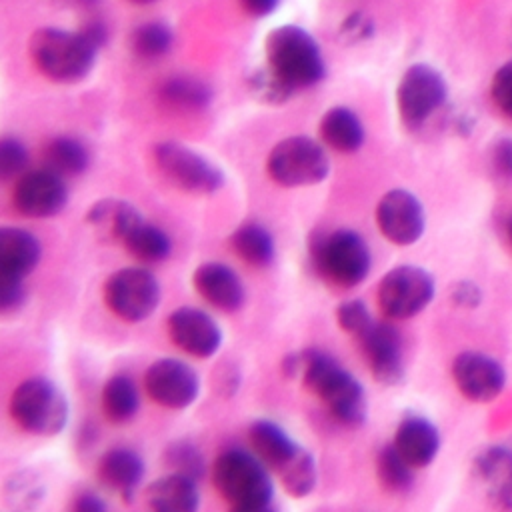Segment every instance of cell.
Instances as JSON below:
<instances>
[{"label": "cell", "mask_w": 512, "mask_h": 512, "mask_svg": "<svg viewBox=\"0 0 512 512\" xmlns=\"http://www.w3.org/2000/svg\"><path fill=\"white\" fill-rule=\"evenodd\" d=\"M122 246L140 262H162L164 258H168L172 244L170 238L166 236L164 230H160L158 226L146 222L144 218L130 230V234L124 238Z\"/></svg>", "instance_id": "4dcf8cb0"}, {"label": "cell", "mask_w": 512, "mask_h": 512, "mask_svg": "<svg viewBox=\"0 0 512 512\" xmlns=\"http://www.w3.org/2000/svg\"><path fill=\"white\" fill-rule=\"evenodd\" d=\"M26 292L24 284L18 278H2L0 276V308L2 314H12L24 304Z\"/></svg>", "instance_id": "60d3db41"}, {"label": "cell", "mask_w": 512, "mask_h": 512, "mask_svg": "<svg viewBox=\"0 0 512 512\" xmlns=\"http://www.w3.org/2000/svg\"><path fill=\"white\" fill-rule=\"evenodd\" d=\"M42 248L34 234L22 228L0 232V276L24 280L40 262Z\"/></svg>", "instance_id": "cb8c5ba5"}, {"label": "cell", "mask_w": 512, "mask_h": 512, "mask_svg": "<svg viewBox=\"0 0 512 512\" xmlns=\"http://www.w3.org/2000/svg\"><path fill=\"white\" fill-rule=\"evenodd\" d=\"M172 40V30L164 22H144L138 28H134L130 46L138 58L156 60L170 52Z\"/></svg>", "instance_id": "836d02e7"}, {"label": "cell", "mask_w": 512, "mask_h": 512, "mask_svg": "<svg viewBox=\"0 0 512 512\" xmlns=\"http://www.w3.org/2000/svg\"><path fill=\"white\" fill-rule=\"evenodd\" d=\"M46 168L60 176L82 174L90 164V154L86 146L72 136H56L44 146Z\"/></svg>", "instance_id": "f546056e"}, {"label": "cell", "mask_w": 512, "mask_h": 512, "mask_svg": "<svg viewBox=\"0 0 512 512\" xmlns=\"http://www.w3.org/2000/svg\"><path fill=\"white\" fill-rule=\"evenodd\" d=\"M74 2H78V4H92L94 0H74Z\"/></svg>", "instance_id": "681fc988"}, {"label": "cell", "mask_w": 512, "mask_h": 512, "mask_svg": "<svg viewBox=\"0 0 512 512\" xmlns=\"http://www.w3.org/2000/svg\"><path fill=\"white\" fill-rule=\"evenodd\" d=\"M444 76L430 64L418 62L404 70L396 88L398 114L406 128H420L446 102Z\"/></svg>", "instance_id": "30bf717a"}, {"label": "cell", "mask_w": 512, "mask_h": 512, "mask_svg": "<svg viewBox=\"0 0 512 512\" xmlns=\"http://www.w3.org/2000/svg\"><path fill=\"white\" fill-rule=\"evenodd\" d=\"M322 142L342 154L356 152L364 142V126L360 118L346 106L330 108L318 126Z\"/></svg>", "instance_id": "484cf974"}, {"label": "cell", "mask_w": 512, "mask_h": 512, "mask_svg": "<svg viewBox=\"0 0 512 512\" xmlns=\"http://www.w3.org/2000/svg\"><path fill=\"white\" fill-rule=\"evenodd\" d=\"M158 94L166 106L174 110H184V112L204 110L212 100L210 86L190 76L168 78L166 82H162Z\"/></svg>", "instance_id": "f1b7e54d"}, {"label": "cell", "mask_w": 512, "mask_h": 512, "mask_svg": "<svg viewBox=\"0 0 512 512\" xmlns=\"http://www.w3.org/2000/svg\"><path fill=\"white\" fill-rule=\"evenodd\" d=\"M492 162L504 176H512V138H502L492 148Z\"/></svg>", "instance_id": "7bdbcfd3"}, {"label": "cell", "mask_w": 512, "mask_h": 512, "mask_svg": "<svg viewBox=\"0 0 512 512\" xmlns=\"http://www.w3.org/2000/svg\"><path fill=\"white\" fill-rule=\"evenodd\" d=\"M490 96L494 106L508 118H512V60L504 62L492 76Z\"/></svg>", "instance_id": "f35d334b"}, {"label": "cell", "mask_w": 512, "mask_h": 512, "mask_svg": "<svg viewBox=\"0 0 512 512\" xmlns=\"http://www.w3.org/2000/svg\"><path fill=\"white\" fill-rule=\"evenodd\" d=\"M246 14L254 18H264L276 10L280 0H238Z\"/></svg>", "instance_id": "bcb514c9"}, {"label": "cell", "mask_w": 512, "mask_h": 512, "mask_svg": "<svg viewBox=\"0 0 512 512\" xmlns=\"http://www.w3.org/2000/svg\"><path fill=\"white\" fill-rule=\"evenodd\" d=\"M358 342L376 382L394 386L402 380V340L392 324L372 322V326L358 338Z\"/></svg>", "instance_id": "e0dca14e"}, {"label": "cell", "mask_w": 512, "mask_h": 512, "mask_svg": "<svg viewBox=\"0 0 512 512\" xmlns=\"http://www.w3.org/2000/svg\"><path fill=\"white\" fill-rule=\"evenodd\" d=\"M266 66L294 90L318 84L324 78V58L310 32L296 24H282L264 40Z\"/></svg>", "instance_id": "5b68a950"}, {"label": "cell", "mask_w": 512, "mask_h": 512, "mask_svg": "<svg viewBox=\"0 0 512 512\" xmlns=\"http://www.w3.org/2000/svg\"><path fill=\"white\" fill-rule=\"evenodd\" d=\"M456 388L472 402H490L506 386V372L498 360L482 352H462L452 362Z\"/></svg>", "instance_id": "2e32d148"}, {"label": "cell", "mask_w": 512, "mask_h": 512, "mask_svg": "<svg viewBox=\"0 0 512 512\" xmlns=\"http://www.w3.org/2000/svg\"><path fill=\"white\" fill-rule=\"evenodd\" d=\"M104 302L124 322H140L156 310L160 284L144 268H122L106 280Z\"/></svg>", "instance_id": "7c38bea8"}, {"label": "cell", "mask_w": 512, "mask_h": 512, "mask_svg": "<svg viewBox=\"0 0 512 512\" xmlns=\"http://www.w3.org/2000/svg\"><path fill=\"white\" fill-rule=\"evenodd\" d=\"M196 292L214 308L234 312L244 304V286L236 272L220 262H204L192 276Z\"/></svg>", "instance_id": "ffe728a7"}, {"label": "cell", "mask_w": 512, "mask_h": 512, "mask_svg": "<svg viewBox=\"0 0 512 512\" xmlns=\"http://www.w3.org/2000/svg\"><path fill=\"white\" fill-rule=\"evenodd\" d=\"M98 480L122 498H132L144 476V462L130 448H112L102 454L96 468Z\"/></svg>", "instance_id": "7402d4cb"}, {"label": "cell", "mask_w": 512, "mask_h": 512, "mask_svg": "<svg viewBox=\"0 0 512 512\" xmlns=\"http://www.w3.org/2000/svg\"><path fill=\"white\" fill-rule=\"evenodd\" d=\"M310 260L326 282L340 288L360 284L370 270V250L364 238L348 228L318 232L310 240Z\"/></svg>", "instance_id": "8992f818"}, {"label": "cell", "mask_w": 512, "mask_h": 512, "mask_svg": "<svg viewBox=\"0 0 512 512\" xmlns=\"http://www.w3.org/2000/svg\"><path fill=\"white\" fill-rule=\"evenodd\" d=\"M248 438L256 456L280 478L290 496L302 498L314 490L318 478L314 456L294 442L284 428L270 420H256Z\"/></svg>", "instance_id": "7a4b0ae2"}, {"label": "cell", "mask_w": 512, "mask_h": 512, "mask_svg": "<svg viewBox=\"0 0 512 512\" xmlns=\"http://www.w3.org/2000/svg\"><path fill=\"white\" fill-rule=\"evenodd\" d=\"M336 320L340 324V328L354 336V338H360L370 326H372V316L366 308V304L362 300H346L338 306L336 310Z\"/></svg>", "instance_id": "8d00e7d4"}, {"label": "cell", "mask_w": 512, "mask_h": 512, "mask_svg": "<svg viewBox=\"0 0 512 512\" xmlns=\"http://www.w3.org/2000/svg\"><path fill=\"white\" fill-rule=\"evenodd\" d=\"M168 336L186 354L194 358L212 356L222 344L220 326L198 308H178L168 316Z\"/></svg>", "instance_id": "ac0fdd59"}, {"label": "cell", "mask_w": 512, "mask_h": 512, "mask_svg": "<svg viewBox=\"0 0 512 512\" xmlns=\"http://www.w3.org/2000/svg\"><path fill=\"white\" fill-rule=\"evenodd\" d=\"M376 298L386 318H412L422 312L434 298V278L420 266H396L380 280Z\"/></svg>", "instance_id": "8fae6325"}, {"label": "cell", "mask_w": 512, "mask_h": 512, "mask_svg": "<svg viewBox=\"0 0 512 512\" xmlns=\"http://www.w3.org/2000/svg\"><path fill=\"white\" fill-rule=\"evenodd\" d=\"M28 164V154L26 148L22 146L20 140L12 136H4L0 142V174L4 180L22 176L24 168Z\"/></svg>", "instance_id": "74e56055"}, {"label": "cell", "mask_w": 512, "mask_h": 512, "mask_svg": "<svg viewBox=\"0 0 512 512\" xmlns=\"http://www.w3.org/2000/svg\"><path fill=\"white\" fill-rule=\"evenodd\" d=\"M230 246L246 264L256 268L268 266L274 260L276 252L272 234L256 222L238 226L230 236Z\"/></svg>", "instance_id": "4316f807"}, {"label": "cell", "mask_w": 512, "mask_h": 512, "mask_svg": "<svg viewBox=\"0 0 512 512\" xmlns=\"http://www.w3.org/2000/svg\"><path fill=\"white\" fill-rule=\"evenodd\" d=\"M14 208L26 218H50L68 202V190L60 174L50 168L24 172L12 192Z\"/></svg>", "instance_id": "9a60e30c"}, {"label": "cell", "mask_w": 512, "mask_h": 512, "mask_svg": "<svg viewBox=\"0 0 512 512\" xmlns=\"http://www.w3.org/2000/svg\"><path fill=\"white\" fill-rule=\"evenodd\" d=\"M240 386V374L236 372V368L224 366L220 368L218 376H216V388L222 396H232Z\"/></svg>", "instance_id": "ee69618b"}, {"label": "cell", "mask_w": 512, "mask_h": 512, "mask_svg": "<svg viewBox=\"0 0 512 512\" xmlns=\"http://www.w3.org/2000/svg\"><path fill=\"white\" fill-rule=\"evenodd\" d=\"M72 508L76 512H102V510H106V502L94 492H80L74 498Z\"/></svg>", "instance_id": "f6af8a7d"}, {"label": "cell", "mask_w": 512, "mask_h": 512, "mask_svg": "<svg viewBox=\"0 0 512 512\" xmlns=\"http://www.w3.org/2000/svg\"><path fill=\"white\" fill-rule=\"evenodd\" d=\"M142 220V214L120 198H104L90 206L86 214V224L104 242L122 244L130 230Z\"/></svg>", "instance_id": "603a6c76"}, {"label": "cell", "mask_w": 512, "mask_h": 512, "mask_svg": "<svg viewBox=\"0 0 512 512\" xmlns=\"http://www.w3.org/2000/svg\"><path fill=\"white\" fill-rule=\"evenodd\" d=\"M44 482L32 470L14 472L4 484V500L14 510H34L44 498Z\"/></svg>", "instance_id": "d6a6232c"}, {"label": "cell", "mask_w": 512, "mask_h": 512, "mask_svg": "<svg viewBox=\"0 0 512 512\" xmlns=\"http://www.w3.org/2000/svg\"><path fill=\"white\" fill-rule=\"evenodd\" d=\"M164 462L172 472L190 476L194 480H200L206 472L202 452L188 440H176L170 446H166Z\"/></svg>", "instance_id": "d590c367"}, {"label": "cell", "mask_w": 512, "mask_h": 512, "mask_svg": "<svg viewBox=\"0 0 512 512\" xmlns=\"http://www.w3.org/2000/svg\"><path fill=\"white\" fill-rule=\"evenodd\" d=\"M450 300L458 308H476L482 300V292H480L478 284H474L470 280H460L452 286Z\"/></svg>", "instance_id": "b9f144b4"}, {"label": "cell", "mask_w": 512, "mask_h": 512, "mask_svg": "<svg viewBox=\"0 0 512 512\" xmlns=\"http://www.w3.org/2000/svg\"><path fill=\"white\" fill-rule=\"evenodd\" d=\"M508 238H510V244H512V218L508 220Z\"/></svg>", "instance_id": "7dc6e473"}, {"label": "cell", "mask_w": 512, "mask_h": 512, "mask_svg": "<svg viewBox=\"0 0 512 512\" xmlns=\"http://www.w3.org/2000/svg\"><path fill=\"white\" fill-rule=\"evenodd\" d=\"M286 376H300L304 388L320 398L330 416L344 426L358 428L366 422L368 402L360 382L322 350L292 352L284 358Z\"/></svg>", "instance_id": "6da1fadb"}, {"label": "cell", "mask_w": 512, "mask_h": 512, "mask_svg": "<svg viewBox=\"0 0 512 512\" xmlns=\"http://www.w3.org/2000/svg\"><path fill=\"white\" fill-rule=\"evenodd\" d=\"M28 52L34 66L54 82H78L94 68L98 48L78 30L40 28L30 36Z\"/></svg>", "instance_id": "277c9868"}, {"label": "cell", "mask_w": 512, "mask_h": 512, "mask_svg": "<svg viewBox=\"0 0 512 512\" xmlns=\"http://www.w3.org/2000/svg\"><path fill=\"white\" fill-rule=\"evenodd\" d=\"M472 474L492 506L512 510V452L508 448L480 450L472 462Z\"/></svg>", "instance_id": "d6986e66"}, {"label": "cell", "mask_w": 512, "mask_h": 512, "mask_svg": "<svg viewBox=\"0 0 512 512\" xmlns=\"http://www.w3.org/2000/svg\"><path fill=\"white\" fill-rule=\"evenodd\" d=\"M376 224L392 244L410 246L424 234L426 214L422 202L412 192L394 188L380 198L376 206Z\"/></svg>", "instance_id": "5bb4252c"}, {"label": "cell", "mask_w": 512, "mask_h": 512, "mask_svg": "<svg viewBox=\"0 0 512 512\" xmlns=\"http://www.w3.org/2000/svg\"><path fill=\"white\" fill-rule=\"evenodd\" d=\"M268 466L256 456L230 448L212 464V482L222 500L238 512H264L272 504L274 486Z\"/></svg>", "instance_id": "3957f363"}, {"label": "cell", "mask_w": 512, "mask_h": 512, "mask_svg": "<svg viewBox=\"0 0 512 512\" xmlns=\"http://www.w3.org/2000/svg\"><path fill=\"white\" fill-rule=\"evenodd\" d=\"M144 388L156 404L170 410H182L196 400L200 380L186 362L160 358L148 366L144 374Z\"/></svg>", "instance_id": "4fadbf2b"}, {"label": "cell", "mask_w": 512, "mask_h": 512, "mask_svg": "<svg viewBox=\"0 0 512 512\" xmlns=\"http://www.w3.org/2000/svg\"><path fill=\"white\" fill-rule=\"evenodd\" d=\"M248 88L252 96L264 104H284L296 92L268 66L258 68L248 76Z\"/></svg>", "instance_id": "e575fe53"}, {"label": "cell", "mask_w": 512, "mask_h": 512, "mask_svg": "<svg viewBox=\"0 0 512 512\" xmlns=\"http://www.w3.org/2000/svg\"><path fill=\"white\" fill-rule=\"evenodd\" d=\"M268 176L286 188L312 186L330 172L326 150L308 136H290L280 140L266 158Z\"/></svg>", "instance_id": "ba28073f"}, {"label": "cell", "mask_w": 512, "mask_h": 512, "mask_svg": "<svg viewBox=\"0 0 512 512\" xmlns=\"http://www.w3.org/2000/svg\"><path fill=\"white\" fill-rule=\"evenodd\" d=\"M144 500L158 512H192L200 504V494L194 478L170 472L146 486Z\"/></svg>", "instance_id": "d4e9b609"}, {"label": "cell", "mask_w": 512, "mask_h": 512, "mask_svg": "<svg viewBox=\"0 0 512 512\" xmlns=\"http://www.w3.org/2000/svg\"><path fill=\"white\" fill-rule=\"evenodd\" d=\"M374 34V22L368 14L364 12H352L348 14L338 28V38L342 44L346 46H354L360 44L364 40H368Z\"/></svg>", "instance_id": "ab89813d"}, {"label": "cell", "mask_w": 512, "mask_h": 512, "mask_svg": "<svg viewBox=\"0 0 512 512\" xmlns=\"http://www.w3.org/2000/svg\"><path fill=\"white\" fill-rule=\"evenodd\" d=\"M412 466L400 456L394 444L382 446L376 456V476L384 490L402 494L412 486Z\"/></svg>", "instance_id": "1f68e13d"}, {"label": "cell", "mask_w": 512, "mask_h": 512, "mask_svg": "<svg viewBox=\"0 0 512 512\" xmlns=\"http://www.w3.org/2000/svg\"><path fill=\"white\" fill-rule=\"evenodd\" d=\"M140 406L136 384L126 374H116L106 380L102 388V410L114 424L130 422Z\"/></svg>", "instance_id": "83f0119b"}, {"label": "cell", "mask_w": 512, "mask_h": 512, "mask_svg": "<svg viewBox=\"0 0 512 512\" xmlns=\"http://www.w3.org/2000/svg\"><path fill=\"white\" fill-rule=\"evenodd\" d=\"M10 416L28 434L56 436L68 422V400L52 380L34 376L12 392Z\"/></svg>", "instance_id": "52a82bcc"}, {"label": "cell", "mask_w": 512, "mask_h": 512, "mask_svg": "<svg viewBox=\"0 0 512 512\" xmlns=\"http://www.w3.org/2000/svg\"><path fill=\"white\" fill-rule=\"evenodd\" d=\"M154 164L172 186L190 194H212L224 184V172L214 162L180 142L156 144Z\"/></svg>", "instance_id": "9c48e42d"}, {"label": "cell", "mask_w": 512, "mask_h": 512, "mask_svg": "<svg viewBox=\"0 0 512 512\" xmlns=\"http://www.w3.org/2000/svg\"><path fill=\"white\" fill-rule=\"evenodd\" d=\"M394 448L416 470L428 466L440 450V434L436 426L418 414H408L400 420L394 434Z\"/></svg>", "instance_id": "44dd1931"}, {"label": "cell", "mask_w": 512, "mask_h": 512, "mask_svg": "<svg viewBox=\"0 0 512 512\" xmlns=\"http://www.w3.org/2000/svg\"><path fill=\"white\" fill-rule=\"evenodd\" d=\"M130 2H134V4H152L154 0H130Z\"/></svg>", "instance_id": "c3c4849f"}]
</instances>
